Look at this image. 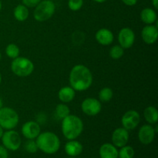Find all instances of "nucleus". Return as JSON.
Listing matches in <instances>:
<instances>
[{
	"label": "nucleus",
	"instance_id": "1",
	"mask_svg": "<svg viewBox=\"0 0 158 158\" xmlns=\"http://www.w3.org/2000/svg\"><path fill=\"white\" fill-rule=\"evenodd\" d=\"M70 86L75 91L87 90L93 83V75L90 69L83 64L74 66L69 73Z\"/></svg>",
	"mask_w": 158,
	"mask_h": 158
},
{
	"label": "nucleus",
	"instance_id": "2",
	"mask_svg": "<svg viewBox=\"0 0 158 158\" xmlns=\"http://www.w3.org/2000/svg\"><path fill=\"white\" fill-rule=\"evenodd\" d=\"M62 133L67 140H76L83 131V120L77 116L69 114L62 120Z\"/></svg>",
	"mask_w": 158,
	"mask_h": 158
},
{
	"label": "nucleus",
	"instance_id": "3",
	"mask_svg": "<svg viewBox=\"0 0 158 158\" xmlns=\"http://www.w3.org/2000/svg\"><path fill=\"white\" fill-rule=\"evenodd\" d=\"M38 149L46 154H54L60 150V140L55 133L50 131L40 133L36 137Z\"/></svg>",
	"mask_w": 158,
	"mask_h": 158
},
{
	"label": "nucleus",
	"instance_id": "4",
	"mask_svg": "<svg viewBox=\"0 0 158 158\" xmlns=\"http://www.w3.org/2000/svg\"><path fill=\"white\" fill-rule=\"evenodd\" d=\"M33 63L26 57H16L11 63V70L15 75L19 77H26L34 71Z\"/></svg>",
	"mask_w": 158,
	"mask_h": 158
},
{
	"label": "nucleus",
	"instance_id": "5",
	"mask_svg": "<svg viewBox=\"0 0 158 158\" xmlns=\"http://www.w3.org/2000/svg\"><path fill=\"white\" fill-rule=\"evenodd\" d=\"M19 121V117L15 110L8 106H2L0 109V127L3 130H13L16 127Z\"/></svg>",
	"mask_w": 158,
	"mask_h": 158
},
{
	"label": "nucleus",
	"instance_id": "6",
	"mask_svg": "<svg viewBox=\"0 0 158 158\" xmlns=\"http://www.w3.org/2000/svg\"><path fill=\"white\" fill-rule=\"evenodd\" d=\"M56 11V6L51 0L41 1L35 7L33 12V17L37 22H45L54 15Z\"/></svg>",
	"mask_w": 158,
	"mask_h": 158
},
{
	"label": "nucleus",
	"instance_id": "7",
	"mask_svg": "<svg viewBox=\"0 0 158 158\" xmlns=\"http://www.w3.org/2000/svg\"><path fill=\"white\" fill-rule=\"evenodd\" d=\"M1 139L3 146L11 151H17L21 147V137L19 134L14 130H9L3 133Z\"/></svg>",
	"mask_w": 158,
	"mask_h": 158
},
{
	"label": "nucleus",
	"instance_id": "8",
	"mask_svg": "<svg viewBox=\"0 0 158 158\" xmlns=\"http://www.w3.org/2000/svg\"><path fill=\"white\" fill-rule=\"evenodd\" d=\"M81 110L83 114L89 117L97 116L102 110L101 102L96 98L88 97L82 102Z\"/></svg>",
	"mask_w": 158,
	"mask_h": 158
},
{
	"label": "nucleus",
	"instance_id": "9",
	"mask_svg": "<svg viewBox=\"0 0 158 158\" xmlns=\"http://www.w3.org/2000/svg\"><path fill=\"white\" fill-rule=\"evenodd\" d=\"M140 121V116L137 111L130 110L127 111L121 118V123L123 127L126 130L132 131L137 127Z\"/></svg>",
	"mask_w": 158,
	"mask_h": 158
},
{
	"label": "nucleus",
	"instance_id": "10",
	"mask_svg": "<svg viewBox=\"0 0 158 158\" xmlns=\"http://www.w3.org/2000/svg\"><path fill=\"white\" fill-rule=\"evenodd\" d=\"M135 41V33L128 27H124L118 33V42L123 49H130L132 47Z\"/></svg>",
	"mask_w": 158,
	"mask_h": 158
},
{
	"label": "nucleus",
	"instance_id": "11",
	"mask_svg": "<svg viewBox=\"0 0 158 158\" xmlns=\"http://www.w3.org/2000/svg\"><path fill=\"white\" fill-rule=\"evenodd\" d=\"M21 132L23 137H26L28 140H34L41 133V127L39 123L33 120H30V121L26 122L23 125Z\"/></svg>",
	"mask_w": 158,
	"mask_h": 158
},
{
	"label": "nucleus",
	"instance_id": "12",
	"mask_svg": "<svg viewBox=\"0 0 158 158\" xmlns=\"http://www.w3.org/2000/svg\"><path fill=\"white\" fill-rule=\"evenodd\" d=\"M155 128L151 124H144L138 131V139L141 143L144 145L151 144L154 140L156 135Z\"/></svg>",
	"mask_w": 158,
	"mask_h": 158
},
{
	"label": "nucleus",
	"instance_id": "13",
	"mask_svg": "<svg viewBox=\"0 0 158 158\" xmlns=\"http://www.w3.org/2000/svg\"><path fill=\"white\" fill-rule=\"evenodd\" d=\"M129 132L123 127H118L114 131L111 137L112 143L116 148H122L129 141Z\"/></svg>",
	"mask_w": 158,
	"mask_h": 158
},
{
	"label": "nucleus",
	"instance_id": "14",
	"mask_svg": "<svg viewBox=\"0 0 158 158\" xmlns=\"http://www.w3.org/2000/svg\"><path fill=\"white\" fill-rule=\"evenodd\" d=\"M141 37L146 44H154L158 38L157 26H154L153 24L146 25L141 31Z\"/></svg>",
	"mask_w": 158,
	"mask_h": 158
},
{
	"label": "nucleus",
	"instance_id": "15",
	"mask_svg": "<svg viewBox=\"0 0 158 158\" xmlns=\"http://www.w3.org/2000/svg\"><path fill=\"white\" fill-rule=\"evenodd\" d=\"M96 40L98 43L103 46H109L114 42V36L113 32L106 28L100 29L95 35Z\"/></svg>",
	"mask_w": 158,
	"mask_h": 158
},
{
	"label": "nucleus",
	"instance_id": "16",
	"mask_svg": "<svg viewBox=\"0 0 158 158\" xmlns=\"http://www.w3.org/2000/svg\"><path fill=\"white\" fill-rule=\"evenodd\" d=\"M64 149L67 155L70 157H77L83 152V147L80 142L75 140H71L65 144Z\"/></svg>",
	"mask_w": 158,
	"mask_h": 158
},
{
	"label": "nucleus",
	"instance_id": "17",
	"mask_svg": "<svg viewBox=\"0 0 158 158\" xmlns=\"http://www.w3.org/2000/svg\"><path fill=\"white\" fill-rule=\"evenodd\" d=\"M99 154L100 158H118V150L113 143H106L100 146Z\"/></svg>",
	"mask_w": 158,
	"mask_h": 158
},
{
	"label": "nucleus",
	"instance_id": "18",
	"mask_svg": "<svg viewBox=\"0 0 158 158\" xmlns=\"http://www.w3.org/2000/svg\"><path fill=\"white\" fill-rule=\"evenodd\" d=\"M76 97V91L71 86L62 87L58 92L59 100L63 103H67L73 101Z\"/></svg>",
	"mask_w": 158,
	"mask_h": 158
},
{
	"label": "nucleus",
	"instance_id": "19",
	"mask_svg": "<svg viewBox=\"0 0 158 158\" xmlns=\"http://www.w3.org/2000/svg\"><path fill=\"white\" fill-rule=\"evenodd\" d=\"M140 19L146 25H152L157 21V12L151 8H145L140 12Z\"/></svg>",
	"mask_w": 158,
	"mask_h": 158
},
{
	"label": "nucleus",
	"instance_id": "20",
	"mask_svg": "<svg viewBox=\"0 0 158 158\" xmlns=\"http://www.w3.org/2000/svg\"><path fill=\"white\" fill-rule=\"evenodd\" d=\"M143 117L149 124H157L158 120V112L155 106H150L143 110Z\"/></svg>",
	"mask_w": 158,
	"mask_h": 158
},
{
	"label": "nucleus",
	"instance_id": "21",
	"mask_svg": "<svg viewBox=\"0 0 158 158\" xmlns=\"http://www.w3.org/2000/svg\"><path fill=\"white\" fill-rule=\"evenodd\" d=\"M14 18L19 22H24L28 19L29 15V12L28 7L24 5H18L15 6L13 10Z\"/></svg>",
	"mask_w": 158,
	"mask_h": 158
},
{
	"label": "nucleus",
	"instance_id": "22",
	"mask_svg": "<svg viewBox=\"0 0 158 158\" xmlns=\"http://www.w3.org/2000/svg\"><path fill=\"white\" fill-rule=\"evenodd\" d=\"M69 114H70V110L69 106L65 103H60L56 106V115L58 118L63 120Z\"/></svg>",
	"mask_w": 158,
	"mask_h": 158
},
{
	"label": "nucleus",
	"instance_id": "23",
	"mask_svg": "<svg viewBox=\"0 0 158 158\" xmlns=\"http://www.w3.org/2000/svg\"><path fill=\"white\" fill-rule=\"evenodd\" d=\"M135 151L131 146L125 145L118 151V158H134Z\"/></svg>",
	"mask_w": 158,
	"mask_h": 158
},
{
	"label": "nucleus",
	"instance_id": "24",
	"mask_svg": "<svg viewBox=\"0 0 158 158\" xmlns=\"http://www.w3.org/2000/svg\"><path fill=\"white\" fill-rule=\"evenodd\" d=\"M114 97V91L110 87H104L99 92V99L101 102H109Z\"/></svg>",
	"mask_w": 158,
	"mask_h": 158
},
{
	"label": "nucleus",
	"instance_id": "25",
	"mask_svg": "<svg viewBox=\"0 0 158 158\" xmlns=\"http://www.w3.org/2000/svg\"><path fill=\"white\" fill-rule=\"evenodd\" d=\"M20 49L17 45L10 43L6 48V54L8 57L11 59H15L19 56Z\"/></svg>",
	"mask_w": 158,
	"mask_h": 158
},
{
	"label": "nucleus",
	"instance_id": "26",
	"mask_svg": "<svg viewBox=\"0 0 158 158\" xmlns=\"http://www.w3.org/2000/svg\"><path fill=\"white\" fill-rule=\"evenodd\" d=\"M110 56L114 60H117L121 58L124 54V49L121 47L120 45H115L112 46L110 49Z\"/></svg>",
	"mask_w": 158,
	"mask_h": 158
},
{
	"label": "nucleus",
	"instance_id": "27",
	"mask_svg": "<svg viewBox=\"0 0 158 158\" xmlns=\"http://www.w3.org/2000/svg\"><path fill=\"white\" fill-rule=\"evenodd\" d=\"M24 148L26 151L30 154H35L38 151V147H37L36 142L34 140H28L25 143Z\"/></svg>",
	"mask_w": 158,
	"mask_h": 158
},
{
	"label": "nucleus",
	"instance_id": "28",
	"mask_svg": "<svg viewBox=\"0 0 158 158\" xmlns=\"http://www.w3.org/2000/svg\"><path fill=\"white\" fill-rule=\"evenodd\" d=\"M83 0H69L68 1V7L70 10L78 11L83 7Z\"/></svg>",
	"mask_w": 158,
	"mask_h": 158
},
{
	"label": "nucleus",
	"instance_id": "29",
	"mask_svg": "<svg viewBox=\"0 0 158 158\" xmlns=\"http://www.w3.org/2000/svg\"><path fill=\"white\" fill-rule=\"evenodd\" d=\"M23 4L28 8L35 7L42 0H22Z\"/></svg>",
	"mask_w": 158,
	"mask_h": 158
},
{
	"label": "nucleus",
	"instance_id": "30",
	"mask_svg": "<svg viewBox=\"0 0 158 158\" xmlns=\"http://www.w3.org/2000/svg\"><path fill=\"white\" fill-rule=\"evenodd\" d=\"M9 157V153L7 149L4 146L0 145V158H8Z\"/></svg>",
	"mask_w": 158,
	"mask_h": 158
},
{
	"label": "nucleus",
	"instance_id": "31",
	"mask_svg": "<svg viewBox=\"0 0 158 158\" xmlns=\"http://www.w3.org/2000/svg\"><path fill=\"white\" fill-rule=\"evenodd\" d=\"M122 2L127 6H134L137 4V0H122Z\"/></svg>",
	"mask_w": 158,
	"mask_h": 158
},
{
	"label": "nucleus",
	"instance_id": "32",
	"mask_svg": "<svg viewBox=\"0 0 158 158\" xmlns=\"http://www.w3.org/2000/svg\"><path fill=\"white\" fill-rule=\"evenodd\" d=\"M152 1V4L154 6V7L155 8V9H158V0H151Z\"/></svg>",
	"mask_w": 158,
	"mask_h": 158
},
{
	"label": "nucleus",
	"instance_id": "33",
	"mask_svg": "<svg viewBox=\"0 0 158 158\" xmlns=\"http://www.w3.org/2000/svg\"><path fill=\"white\" fill-rule=\"evenodd\" d=\"M3 133H4V130H3L2 128L1 127H0V139H1L2 137Z\"/></svg>",
	"mask_w": 158,
	"mask_h": 158
},
{
	"label": "nucleus",
	"instance_id": "34",
	"mask_svg": "<svg viewBox=\"0 0 158 158\" xmlns=\"http://www.w3.org/2000/svg\"><path fill=\"white\" fill-rule=\"evenodd\" d=\"M94 2H98V3H103L104 2H106V0H94Z\"/></svg>",
	"mask_w": 158,
	"mask_h": 158
},
{
	"label": "nucleus",
	"instance_id": "35",
	"mask_svg": "<svg viewBox=\"0 0 158 158\" xmlns=\"http://www.w3.org/2000/svg\"><path fill=\"white\" fill-rule=\"evenodd\" d=\"M2 106H3V102H2V100L1 99V97H0V109H1Z\"/></svg>",
	"mask_w": 158,
	"mask_h": 158
},
{
	"label": "nucleus",
	"instance_id": "36",
	"mask_svg": "<svg viewBox=\"0 0 158 158\" xmlns=\"http://www.w3.org/2000/svg\"><path fill=\"white\" fill-rule=\"evenodd\" d=\"M2 83V75H1V73H0V84Z\"/></svg>",
	"mask_w": 158,
	"mask_h": 158
},
{
	"label": "nucleus",
	"instance_id": "37",
	"mask_svg": "<svg viewBox=\"0 0 158 158\" xmlns=\"http://www.w3.org/2000/svg\"><path fill=\"white\" fill-rule=\"evenodd\" d=\"M1 9H2V2L1 0H0V11H1Z\"/></svg>",
	"mask_w": 158,
	"mask_h": 158
},
{
	"label": "nucleus",
	"instance_id": "38",
	"mask_svg": "<svg viewBox=\"0 0 158 158\" xmlns=\"http://www.w3.org/2000/svg\"><path fill=\"white\" fill-rule=\"evenodd\" d=\"M1 59H2V54L1 52H0V60H1Z\"/></svg>",
	"mask_w": 158,
	"mask_h": 158
},
{
	"label": "nucleus",
	"instance_id": "39",
	"mask_svg": "<svg viewBox=\"0 0 158 158\" xmlns=\"http://www.w3.org/2000/svg\"><path fill=\"white\" fill-rule=\"evenodd\" d=\"M71 158H77L76 157H71Z\"/></svg>",
	"mask_w": 158,
	"mask_h": 158
}]
</instances>
